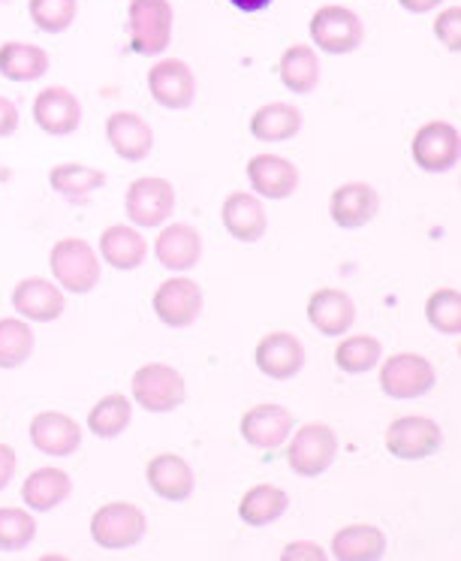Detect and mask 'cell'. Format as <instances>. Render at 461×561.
<instances>
[{
	"instance_id": "cell-1",
	"label": "cell",
	"mask_w": 461,
	"mask_h": 561,
	"mask_svg": "<svg viewBox=\"0 0 461 561\" xmlns=\"http://www.w3.org/2000/svg\"><path fill=\"white\" fill-rule=\"evenodd\" d=\"M49 268L55 284L64 294L85 296L100 284V256L85 239H61L49 254Z\"/></svg>"
},
{
	"instance_id": "cell-2",
	"label": "cell",
	"mask_w": 461,
	"mask_h": 561,
	"mask_svg": "<svg viewBox=\"0 0 461 561\" xmlns=\"http://www.w3.org/2000/svg\"><path fill=\"white\" fill-rule=\"evenodd\" d=\"M172 22H175V10L170 0H130L127 7L130 49L146 58L163 55L172 43Z\"/></svg>"
},
{
	"instance_id": "cell-3",
	"label": "cell",
	"mask_w": 461,
	"mask_h": 561,
	"mask_svg": "<svg viewBox=\"0 0 461 561\" xmlns=\"http://www.w3.org/2000/svg\"><path fill=\"white\" fill-rule=\"evenodd\" d=\"M134 402L148 414H170L187 402V380L166 363H148L134 375Z\"/></svg>"
},
{
	"instance_id": "cell-4",
	"label": "cell",
	"mask_w": 461,
	"mask_h": 561,
	"mask_svg": "<svg viewBox=\"0 0 461 561\" xmlns=\"http://www.w3.org/2000/svg\"><path fill=\"white\" fill-rule=\"evenodd\" d=\"M311 43L314 49L323 55H350L362 46L365 39V25L359 15L353 13L350 7H341V3H326L311 15Z\"/></svg>"
},
{
	"instance_id": "cell-5",
	"label": "cell",
	"mask_w": 461,
	"mask_h": 561,
	"mask_svg": "<svg viewBox=\"0 0 461 561\" xmlns=\"http://www.w3.org/2000/svg\"><path fill=\"white\" fill-rule=\"evenodd\" d=\"M124 208H127V218L134 227L158 230L175 211V187L160 175H142L127 187Z\"/></svg>"
},
{
	"instance_id": "cell-6",
	"label": "cell",
	"mask_w": 461,
	"mask_h": 561,
	"mask_svg": "<svg viewBox=\"0 0 461 561\" xmlns=\"http://www.w3.org/2000/svg\"><path fill=\"white\" fill-rule=\"evenodd\" d=\"M338 456V435L326 423H304L287 444V465L292 474L320 477Z\"/></svg>"
},
{
	"instance_id": "cell-7",
	"label": "cell",
	"mask_w": 461,
	"mask_h": 561,
	"mask_svg": "<svg viewBox=\"0 0 461 561\" xmlns=\"http://www.w3.org/2000/svg\"><path fill=\"white\" fill-rule=\"evenodd\" d=\"M146 535V513L130 501H110L91 516V537L103 549H130Z\"/></svg>"
},
{
	"instance_id": "cell-8",
	"label": "cell",
	"mask_w": 461,
	"mask_h": 561,
	"mask_svg": "<svg viewBox=\"0 0 461 561\" xmlns=\"http://www.w3.org/2000/svg\"><path fill=\"white\" fill-rule=\"evenodd\" d=\"M443 444V428L428 416H399L383 432V447L389 456L404 462H419L435 456Z\"/></svg>"
},
{
	"instance_id": "cell-9",
	"label": "cell",
	"mask_w": 461,
	"mask_h": 561,
	"mask_svg": "<svg viewBox=\"0 0 461 561\" xmlns=\"http://www.w3.org/2000/svg\"><path fill=\"white\" fill-rule=\"evenodd\" d=\"M380 390L389 399H419L435 390L437 371L431 359L419 354H392L380 366Z\"/></svg>"
},
{
	"instance_id": "cell-10",
	"label": "cell",
	"mask_w": 461,
	"mask_h": 561,
	"mask_svg": "<svg viewBox=\"0 0 461 561\" xmlns=\"http://www.w3.org/2000/svg\"><path fill=\"white\" fill-rule=\"evenodd\" d=\"M151 306H154V314H158L160 323H166L170 330H187L199 320L206 299H203V287L194 278L175 275V278L163 280L154 290Z\"/></svg>"
},
{
	"instance_id": "cell-11",
	"label": "cell",
	"mask_w": 461,
	"mask_h": 561,
	"mask_svg": "<svg viewBox=\"0 0 461 561\" xmlns=\"http://www.w3.org/2000/svg\"><path fill=\"white\" fill-rule=\"evenodd\" d=\"M413 163L423 172H447L452 170L461 158V136L459 127L449 122L423 124L411 142Z\"/></svg>"
},
{
	"instance_id": "cell-12",
	"label": "cell",
	"mask_w": 461,
	"mask_h": 561,
	"mask_svg": "<svg viewBox=\"0 0 461 561\" xmlns=\"http://www.w3.org/2000/svg\"><path fill=\"white\" fill-rule=\"evenodd\" d=\"M148 91L163 110H187L196 98V76L182 58H163L148 70Z\"/></svg>"
},
{
	"instance_id": "cell-13",
	"label": "cell",
	"mask_w": 461,
	"mask_h": 561,
	"mask_svg": "<svg viewBox=\"0 0 461 561\" xmlns=\"http://www.w3.org/2000/svg\"><path fill=\"white\" fill-rule=\"evenodd\" d=\"M380 211V194L374 184L347 182L332 191L329 196V215L341 230H359L368 227Z\"/></svg>"
},
{
	"instance_id": "cell-14",
	"label": "cell",
	"mask_w": 461,
	"mask_h": 561,
	"mask_svg": "<svg viewBox=\"0 0 461 561\" xmlns=\"http://www.w3.org/2000/svg\"><path fill=\"white\" fill-rule=\"evenodd\" d=\"M34 122L43 134L70 136L82 124V103L70 88L49 85L43 88L34 100Z\"/></svg>"
},
{
	"instance_id": "cell-15",
	"label": "cell",
	"mask_w": 461,
	"mask_h": 561,
	"mask_svg": "<svg viewBox=\"0 0 461 561\" xmlns=\"http://www.w3.org/2000/svg\"><path fill=\"white\" fill-rule=\"evenodd\" d=\"M256 368L272 380H292L304 368V347L292 332H268L254 351Z\"/></svg>"
},
{
	"instance_id": "cell-16",
	"label": "cell",
	"mask_w": 461,
	"mask_h": 561,
	"mask_svg": "<svg viewBox=\"0 0 461 561\" xmlns=\"http://www.w3.org/2000/svg\"><path fill=\"white\" fill-rule=\"evenodd\" d=\"M296 416L280 408V404H254L242 416V438L254 450H278L280 444H287Z\"/></svg>"
},
{
	"instance_id": "cell-17",
	"label": "cell",
	"mask_w": 461,
	"mask_h": 561,
	"mask_svg": "<svg viewBox=\"0 0 461 561\" xmlns=\"http://www.w3.org/2000/svg\"><path fill=\"white\" fill-rule=\"evenodd\" d=\"M13 308L19 318L31 323H51L67 311V296L49 278H25L15 284Z\"/></svg>"
},
{
	"instance_id": "cell-18",
	"label": "cell",
	"mask_w": 461,
	"mask_h": 561,
	"mask_svg": "<svg viewBox=\"0 0 461 561\" xmlns=\"http://www.w3.org/2000/svg\"><path fill=\"white\" fill-rule=\"evenodd\" d=\"M106 139L115 148V154L127 160V163L146 160L151 154V148H154V130H151V124L142 115L127 110L112 112L110 118H106Z\"/></svg>"
},
{
	"instance_id": "cell-19",
	"label": "cell",
	"mask_w": 461,
	"mask_h": 561,
	"mask_svg": "<svg viewBox=\"0 0 461 561\" xmlns=\"http://www.w3.org/2000/svg\"><path fill=\"white\" fill-rule=\"evenodd\" d=\"M31 444L46 456H70L82 447V426L70 414L43 411L31 420Z\"/></svg>"
},
{
	"instance_id": "cell-20",
	"label": "cell",
	"mask_w": 461,
	"mask_h": 561,
	"mask_svg": "<svg viewBox=\"0 0 461 561\" xmlns=\"http://www.w3.org/2000/svg\"><path fill=\"white\" fill-rule=\"evenodd\" d=\"M308 320L320 335L335 339V335H347L350 327L356 323V302L344 290L335 287H320L308 299Z\"/></svg>"
},
{
	"instance_id": "cell-21",
	"label": "cell",
	"mask_w": 461,
	"mask_h": 561,
	"mask_svg": "<svg viewBox=\"0 0 461 561\" xmlns=\"http://www.w3.org/2000/svg\"><path fill=\"white\" fill-rule=\"evenodd\" d=\"M220 220H223V227H227V232H230L235 242H260L268 230L263 199L256 194H244V191H232L223 199Z\"/></svg>"
},
{
	"instance_id": "cell-22",
	"label": "cell",
	"mask_w": 461,
	"mask_h": 561,
	"mask_svg": "<svg viewBox=\"0 0 461 561\" xmlns=\"http://www.w3.org/2000/svg\"><path fill=\"white\" fill-rule=\"evenodd\" d=\"M247 182L260 199H287L299 187V170L278 154H256L247 160Z\"/></svg>"
},
{
	"instance_id": "cell-23",
	"label": "cell",
	"mask_w": 461,
	"mask_h": 561,
	"mask_svg": "<svg viewBox=\"0 0 461 561\" xmlns=\"http://www.w3.org/2000/svg\"><path fill=\"white\" fill-rule=\"evenodd\" d=\"M154 256L160 260V266H166L170 272H191L203 256V236L191 224L160 227L154 239Z\"/></svg>"
},
{
	"instance_id": "cell-24",
	"label": "cell",
	"mask_w": 461,
	"mask_h": 561,
	"mask_svg": "<svg viewBox=\"0 0 461 561\" xmlns=\"http://www.w3.org/2000/svg\"><path fill=\"white\" fill-rule=\"evenodd\" d=\"M146 480L158 499L184 501L194 492V468L178 453H160L146 465Z\"/></svg>"
},
{
	"instance_id": "cell-25",
	"label": "cell",
	"mask_w": 461,
	"mask_h": 561,
	"mask_svg": "<svg viewBox=\"0 0 461 561\" xmlns=\"http://www.w3.org/2000/svg\"><path fill=\"white\" fill-rule=\"evenodd\" d=\"M97 254L118 272H134L146 263L148 242L136 227H124V224H112L103 230L97 244Z\"/></svg>"
},
{
	"instance_id": "cell-26",
	"label": "cell",
	"mask_w": 461,
	"mask_h": 561,
	"mask_svg": "<svg viewBox=\"0 0 461 561\" xmlns=\"http://www.w3.org/2000/svg\"><path fill=\"white\" fill-rule=\"evenodd\" d=\"M70 492H73V480L64 468H37L22 483V501L27 511L34 513L55 511L58 504L70 499Z\"/></svg>"
},
{
	"instance_id": "cell-27",
	"label": "cell",
	"mask_w": 461,
	"mask_h": 561,
	"mask_svg": "<svg viewBox=\"0 0 461 561\" xmlns=\"http://www.w3.org/2000/svg\"><path fill=\"white\" fill-rule=\"evenodd\" d=\"M49 51L37 43L10 39L0 46V76L7 82H37L49 73Z\"/></svg>"
},
{
	"instance_id": "cell-28",
	"label": "cell",
	"mask_w": 461,
	"mask_h": 561,
	"mask_svg": "<svg viewBox=\"0 0 461 561\" xmlns=\"http://www.w3.org/2000/svg\"><path fill=\"white\" fill-rule=\"evenodd\" d=\"M335 559L341 561H374L383 559L387 552V535L368 523H353L344 525L341 531L332 537V549H329Z\"/></svg>"
},
{
	"instance_id": "cell-29",
	"label": "cell",
	"mask_w": 461,
	"mask_h": 561,
	"mask_svg": "<svg viewBox=\"0 0 461 561\" xmlns=\"http://www.w3.org/2000/svg\"><path fill=\"white\" fill-rule=\"evenodd\" d=\"M280 85L292 91V94H311L320 82V58L311 46L296 43L280 55L278 61Z\"/></svg>"
},
{
	"instance_id": "cell-30",
	"label": "cell",
	"mask_w": 461,
	"mask_h": 561,
	"mask_svg": "<svg viewBox=\"0 0 461 561\" xmlns=\"http://www.w3.org/2000/svg\"><path fill=\"white\" fill-rule=\"evenodd\" d=\"M302 130V112L290 103H266L251 118V134L260 142H287Z\"/></svg>"
},
{
	"instance_id": "cell-31",
	"label": "cell",
	"mask_w": 461,
	"mask_h": 561,
	"mask_svg": "<svg viewBox=\"0 0 461 561\" xmlns=\"http://www.w3.org/2000/svg\"><path fill=\"white\" fill-rule=\"evenodd\" d=\"M287 504H290V499H287L284 489L275 486V483H256L239 501V516H242L244 525L263 528V525H272L275 519H280Z\"/></svg>"
},
{
	"instance_id": "cell-32",
	"label": "cell",
	"mask_w": 461,
	"mask_h": 561,
	"mask_svg": "<svg viewBox=\"0 0 461 561\" xmlns=\"http://www.w3.org/2000/svg\"><path fill=\"white\" fill-rule=\"evenodd\" d=\"M130 420H134V404L127 396L122 392H110V396H103L91 411H88V428L94 432V438H118L122 432H127L130 426Z\"/></svg>"
},
{
	"instance_id": "cell-33",
	"label": "cell",
	"mask_w": 461,
	"mask_h": 561,
	"mask_svg": "<svg viewBox=\"0 0 461 561\" xmlns=\"http://www.w3.org/2000/svg\"><path fill=\"white\" fill-rule=\"evenodd\" d=\"M49 184L51 191H58L67 199H85L106 184V172L85 163H58L49 170Z\"/></svg>"
},
{
	"instance_id": "cell-34",
	"label": "cell",
	"mask_w": 461,
	"mask_h": 561,
	"mask_svg": "<svg viewBox=\"0 0 461 561\" xmlns=\"http://www.w3.org/2000/svg\"><path fill=\"white\" fill-rule=\"evenodd\" d=\"M34 344L37 339L25 318H0V368L3 371L25 366L34 354Z\"/></svg>"
},
{
	"instance_id": "cell-35",
	"label": "cell",
	"mask_w": 461,
	"mask_h": 561,
	"mask_svg": "<svg viewBox=\"0 0 461 561\" xmlns=\"http://www.w3.org/2000/svg\"><path fill=\"white\" fill-rule=\"evenodd\" d=\"M380 356H383V344L374 335H347L335 347V366L344 375H365L380 366Z\"/></svg>"
},
{
	"instance_id": "cell-36",
	"label": "cell",
	"mask_w": 461,
	"mask_h": 561,
	"mask_svg": "<svg viewBox=\"0 0 461 561\" xmlns=\"http://www.w3.org/2000/svg\"><path fill=\"white\" fill-rule=\"evenodd\" d=\"M425 320L431 330L443 335H459L461 332V294L452 287H440L425 299Z\"/></svg>"
},
{
	"instance_id": "cell-37",
	"label": "cell",
	"mask_w": 461,
	"mask_h": 561,
	"mask_svg": "<svg viewBox=\"0 0 461 561\" xmlns=\"http://www.w3.org/2000/svg\"><path fill=\"white\" fill-rule=\"evenodd\" d=\"M27 13L43 34H64L76 22L79 0H27Z\"/></svg>"
},
{
	"instance_id": "cell-38",
	"label": "cell",
	"mask_w": 461,
	"mask_h": 561,
	"mask_svg": "<svg viewBox=\"0 0 461 561\" xmlns=\"http://www.w3.org/2000/svg\"><path fill=\"white\" fill-rule=\"evenodd\" d=\"M37 537V519L22 507H0V549H25Z\"/></svg>"
},
{
	"instance_id": "cell-39",
	"label": "cell",
	"mask_w": 461,
	"mask_h": 561,
	"mask_svg": "<svg viewBox=\"0 0 461 561\" xmlns=\"http://www.w3.org/2000/svg\"><path fill=\"white\" fill-rule=\"evenodd\" d=\"M435 37L440 39V46L452 55L461 51V7H447L435 15Z\"/></svg>"
},
{
	"instance_id": "cell-40",
	"label": "cell",
	"mask_w": 461,
	"mask_h": 561,
	"mask_svg": "<svg viewBox=\"0 0 461 561\" xmlns=\"http://www.w3.org/2000/svg\"><path fill=\"white\" fill-rule=\"evenodd\" d=\"M329 552L323 547H316L311 540H296V543H287V547L280 549V559L284 561H296V559H316L323 561Z\"/></svg>"
},
{
	"instance_id": "cell-41",
	"label": "cell",
	"mask_w": 461,
	"mask_h": 561,
	"mask_svg": "<svg viewBox=\"0 0 461 561\" xmlns=\"http://www.w3.org/2000/svg\"><path fill=\"white\" fill-rule=\"evenodd\" d=\"M19 130V106L10 98H0V139Z\"/></svg>"
},
{
	"instance_id": "cell-42",
	"label": "cell",
	"mask_w": 461,
	"mask_h": 561,
	"mask_svg": "<svg viewBox=\"0 0 461 561\" xmlns=\"http://www.w3.org/2000/svg\"><path fill=\"white\" fill-rule=\"evenodd\" d=\"M15 465H19V456L10 444H0V492L10 486V480L15 477Z\"/></svg>"
},
{
	"instance_id": "cell-43",
	"label": "cell",
	"mask_w": 461,
	"mask_h": 561,
	"mask_svg": "<svg viewBox=\"0 0 461 561\" xmlns=\"http://www.w3.org/2000/svg\"><path fill=\"white\" fill-rule=\"evenodd\" d=\"M443 0H399L401 10H407V13L413 15H423V13H431V10H437Z\"/></svg>"
},
{
	"instance_id": "cell-44",
	"label": "cell",
	"mask_w": 461,
	"mask_h": 561,
	"mask_svg": "<svg viewBox=\"0 0 461 561\" xmlns=\"http://www.w3.org/2000/svg\"><path fill=\"white\" fill-rule=\"evenodd\" d=\"M232 7L239 10V13H247V15H254V13H263V10H268L275 0H230Z\"/></svg>"
},
{
	"instance_id": "cell-45",
	"label": "cell",
	"mask_w": 461,
	"mask_h": 561,
	"mask_svg": "<svg viewBox=\"0 0 461 561\" xmlns=\"http://www.w3.org/2000/svg\"><path fill=\"white\" fill-rule=\"evenodd\" d=\"M10 179H13V170L0 163V184H7V182H10Z\"/></svg>"
}]
</instances>
